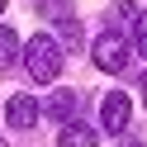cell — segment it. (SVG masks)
Listing matches in <instances>:
<instances>
[{
    "instance_id": "1",
    "label": "cell",
    "mask_w": 147,
    "mask_h": 147,
    "mask_svg": "<svg viewBox=\"0 0 147 147\" xmlns=\"http://www.w3.org/2000/svg\"><path fill=\"white\" fill-rule=\"evenodd\" d=\"M24 71H29L38 86L57 81V71H62V48L48 38V33H33V38H29V48H24Z\"/></svg>"
},
{
    "instance_id": "2",
    "label": "cell",
    "mask_w": 147,
    "mask_h": 147,
    "mask_svg": "<svg viewBox=\"0 0 147 147\" xmlns=\"http://www.w3.org/2000/svg\"><path fill=\"white\" fill-rule=\"evenodd\" d=\"M90 57H95L100 71H123V67H128V48H123L119 33H100L95 48H90Z\"/></svg>"
},
{
    "instance_id": "3",
    "label": "cell",
    "mask_w": 147,
    "mask_h": 147,
    "mask_svg": "<svg viewBox=\"0 0 147 147\" xmlns=\"http://www.w3.org/2000/svg\"><path fill=\"white\" fill-rule=\"evenodd\" d=\"M128 119H133V109H128V95H105V105H100V123L109 128V133H123L128 128Z\"/></svg>"
},
{
    "instance_id": "4",
    "label": "cell",
    "mask_w": 147,
    "mask_h": 147,
    "mask_svg": "<svg viewBox=\"0 0 147 147\" xmlns=\"http://www.w3.org/2000/svg\"><path fill=\"white\" fill-rule=\"evenodd\" d=\"M5 119H10V128H33V123H38V100H29V95H10Z\"/></svg>"
},
{
    "instance_id": "5",
    "label": "cell",
    "mask_w": 147,
    "mask_h": 147,
    "mask_svg": "<svg viewBox=\"0 0 147 147\" xmlns=\"http://www.w3.org/2000/svg\"><path fill=\"white\" fill-rule=\"evenodd\" d=\"M76 90H52V100H48V114L52 119H67V123H71V114H76Z\"/></svg>"
},
{
    "instance_id": "6",
    "label": "cell",
    "mask_w": 147,
    "mask_h": 147,
    "mask_svg": "<svg viewBox=\"0 0 147 147\" xmlns=\"http://www.w3.org/2000/svg\"><path fill=\"white\" fill-rule=\"evenodd\" d=\"M57 147H95V128L67 123V128H62V138H57Z\"/></svg>"
},
{
    "instance_id": "7",
    "label": "cell",
    "mask_w": 147,
    "mask_h": 147,
    "mask_svg": "<svg viewBox=\"0 0 147 147\" xmlns=\"http://www.w3.org/2000/svg\"><path fill=\"white\" fill-rule=\"evenodd\" d=\"M0 57H5V62H14V57H19V38H14L10 29H0Z\"/></svg>"
},
{
    "instance_id": "8",
    "label": "cell",
    "mask_w": 147,
    "mask_h": 147,
    "mask_svg": "<svg viewBox=\"0 0 147 147\" xmlns=\"http://www.w3.org/2000/svg\"><path fill=\"white\" fill-rule=\"evenodd\" d=\"M133 43H138V52L147 57V10L138 14V24H133Z\"/></svg>"
},
{
    "instance_id": "9",
    "label": "cell",
    "mask_w": 147,
    "mask_h": 147,
    "mask_svg": "<svg viewBox=\"0 0 147 147\" xmlns=\"http://www.w3.org/2000/svg\"><path fill=\"white\" fill-rule=\"evenodd\" d=\"M62 43H67V48H81V24H62Z\"/></svg>"
},
{
    "instance_id": "10",
    "label": "cell",
    "mask_w": 147,
    "mask_h": 147,
    "mask_svg": "<svg viewBox=\"0 0 147 147\" xmlns=\"http://www.w3.org/2000/svg\"><path fill=\"white\" fill-rule=\"evenodd\" d=\"M119 147H142V142H138V138H123V142H119Z\"/></svg>"
},
{
    "instance_id": "11",
    "label": "cell",
    "mask_w": 147,
    "mask_h": 147,
    "mask_svg": "<svg viewBox=\"0 0 147 147\" xmlns=\"http://www.w3.org/2000/svg\"><path fill=\"white\" fill-rule=\"evenodd\" d=\"M142 100H147V76H142Z\"/></svg>"
}]
</instances>
